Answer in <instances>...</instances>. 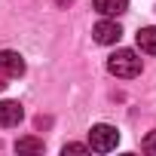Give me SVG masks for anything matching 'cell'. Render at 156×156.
Listing matches in <instances>:
<instances>
[{"mask_svg":"<svg viewBox=\"0 0 156 156\" xmlns=\"http://www.w3.org/2000/svg\"><path fill=\"white\" fill-rule=\"evenodd\" d=\"M16 150L19 153H43V141L40 138H19L16 141Z\"/></svg>","mask_w":156,"mask_h":156,"instance_id":"8","label":"cell"},{"mask_svg":"<svg viewBox=\"0 0 156 156\" xmlns=\"http://www.w3.org/2000/svg\"><path fill=\"white\" fill-rule=\"evenodd\" d=\"M135 40H138V49H141V52L156 55V28H153V25H150V28H141Z\"/></svg>","mask_w":156,"mask_h":156,"instance_id":"7","label":"cell"},{"mask_svg":"<svg viewBox=\"0 0 156 156\" xmlns=\"http://www.w3.org/2000/svg\"><path fill=\"white\" fill-rule=\"evenodd\" d=\"M144 150H147V153H156V132H150V135L144 138Z\"/></svg>","mask_w":156,"mask_h":156,"instance_id":"10","label":"cell"},{"mask_svg":"<svg viewBox=\"0 0 156 156\" xmlns=\"http://www.w3.org/2000/svg\"><path fill=\"white\" fill-rule=\"evenodd\" d=\"M126 9H129V0H95V12H101L104 19L122 16Z\"/></svg>","mask_w":156,"mask_h":156,"instance_id":"6","label":"cell"},{"mask_svg":"<svg viewBox=\"0 0 156 156\" xmlns=\"http://www.w3.org/2000/svg\"><path fill=\"white\" fill-rule=\"evenodd\" d=\"M64 153H89V144H64Z\"/></svg>","mask_w":156,"mask_h":156,"instance_id":"9","label":"cell"},{"mask_svg":"<svg viewBox=\"0 0 156 156\" xmlns=\"http://www.w3.org/2000/svg\"><path fill=\"white\" fill-rule=\"evenodd\" d=\"M107 70L119 80H132V76L141 73V58L132 52V49H116L110 58H107Z\"/></svg>","mask_w":156,"mask_h":156,"instance_id":"1","label":"cell"},{"mask_svg":"<svg viewBox=\"0 0 156 156\" xmlns=\"http://www.w3.org/2000/svg\"><path fill=\"white\" fill-rule=\"evenodd\" d=\"M92 37H95V43H101V46H113V43L122 37V28H119L116 22H110V19H101V22L92 28Z\"/></svg>","mask_w":156,"mask_h":156,"instance_id":"3","label":"cell"},{"mask_svg":"<svg viewBox=\"0 0 156 156\" xmlns=\"http://www.w3.org/2000/svg\"><path fill=\"white\" fill-rule=\"evenodd\" d=\"M116 144H119V132H116V126H107V122L92 126V132H89V150L110 153Z\"/></svg>","mask_w":156,"mask_h":156,"instance_id":"2","label":"cell"},{"mask_svg":"<svg viewBox=\"0 0 156 156\" xmlns=\"http://www.w3.org/2000/svg\"><path fill=\"white\" fill-rule=\"evenodd\" d=\"M22 119H25V110H22L19 101H0V126L12 129V126H19Z\"/></svg>","mask_w":156,"mask_h":156,"instance_id":"5","label":"cell"},{"mask_svg":"<svg viewBox=\"0 0 156 156\" xmlns=\"http://www.w3.org/2000/svg\"><path fill=\"white\" fill-rule=\"evenodd\" d=\"M3 89H6V73L0 70V92H3Z\"/></svg>","mask_w":156,"mask_h":156,"instance_id":"11","label":"cell"},{"mask_svg":"<svg viewBox=\"0 0 156 156\" xmlns=\"http://www.w3.org/2000/svg\"><path fill=\"white\" fill-rule=\"evenodd\" d=\"M0 70L6 76H22L25 73V58L12 49H0Z\"/></svg>","mask_w":156,"mask_h":156,"instance_id":"4","label":"cell"}]
</instances>
